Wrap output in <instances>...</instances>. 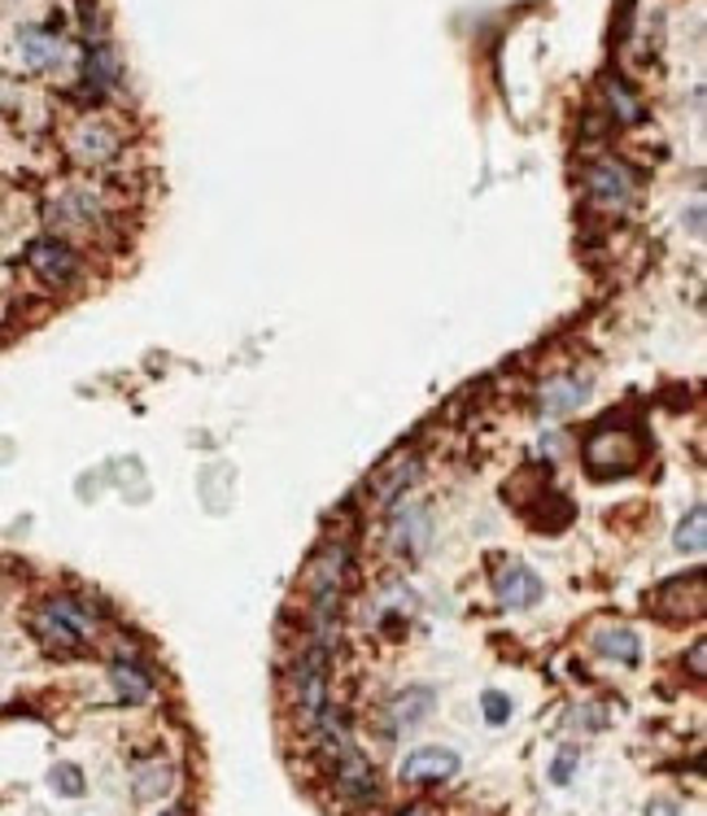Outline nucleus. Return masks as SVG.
Instances as JSON below:
<instances>
[{
  "label": "nucleus",
  "mask_w": 707,
  "mask_h": 816,
  "mask_svg": "<svg viewBox=\"0 0 707 816\" xmlns=\"http://www.w3.org/2000/svg\"><path fill=\"white\" fill-rule=\"evenodd\" d=\"M31 629H35V637H40L53 655H80L84 642H88V634L96 629V621H92V612L80 598L53 594V598H44V603L35 607Z\"/></svg>",
  "instance_id": "f257e3e1"
},
{
  "label": "nucleus",
  "mask_w": 707,
  "mask_h": 816,
  "mask_svg": "<svg viewBox=\"0 0 707 816\" xmlns=\"http://www.w3.org/2000/svg\"><path fill=\"white\" fill-rule=\"evenodd\" d=\"M642 437L633 428H616V424H603L590 433L585 442V467L599 476V480H616L629 476L637 463H642Z\"/></svg>",
  "instance_id": "f03ea898"
},
{
  "label": "nucleus",
  "mask_w": 707,
  "mask_h": 816,
  "mask_svg": "<svg viewBox=\"0 0 707 816\" xmlns=\"http://www.w3.org/2000/svg\"><path fill=\"white\" fill-rule=\"evenodd\" d=\"M354 576V545L350 538H328L319 542L310 568H306V594L310 603H341L346 598V585Z\"/></svg>",
  "instance_id": "7ed1b4c3"
},
{
  "label": "nucleus",
  "mask_w": 707,
  "mask_h": 816,
  "mask_svg": "<svg viewBox=\"0 0 707 816\" xmlns=\"http://www.w3.org/2000/svg\"><path fill=\"white\" fill-rule=\"evenodd\" d=\"M328 773H333V791L354 804V808H367V804H376L380 799V782H376V769H371V760L350 746L346 755H337V760H328Z\"/></svg>",
  "instance_id": "20e7f679"
},
{
  "label": "nucleus",
  "mask_w": 707,
  "mask_h": 816,
  "mask_svg": "<svg viewBox=\"0 0 707 816\" xmlns=\"http://www.w3.org/2000/svg\"><path fill=\"white\" fill-rule=\"evenodd\" d=\"M27 267L40 275L44 284H53V288H66L71 279H80V272H84L80 254H75L66 241H57V236L31 241V245H27Z\"/></svg>",
  "instance_id": "39448f33"
},
{
  "label": "nucleus",
  "mask_w": 707,
  "mask_h": 816,
  "mask_svg": "<svg viewBox=\"0 0 707 816\" xmlns=\"http://www.w3.org/2000/svg\"><path fill=\"white\" fill-rule=\"evenodd\" d=\"M429 533H433L429 511H424L420 502L398 498V502H393V511H389V545H393L398 554H411V559H415V554H424Z\"/></svg>",
  "instance_id": "423d86ee"
},
{
  "label": "nucleus",
  "mask_w": 707,
  "mask_h": 816,
  "mask_svg": "<svg viewBox=\"0 0 707 816\" xmlns=\"http://www.w3.org/2000/svg\"><path fill=\"white\" fill-rule=\"evenodd\" d=\"M585 188H590L594 205L620 210V205H629V197H633V176L620 167L616 158H599V162H590V171H585Z\"/></svg>",
  "instance_id": "0eeeda50"
},
{
  "label": "nucleus",
  "mask_w": 707,
  "mask_h": 816,
  "mask_svg": "<svg viewBox=\"0 0 707 816\" xmlns=\"http://www.w3.org/2000/svg\"><path fill=\"white\" fill-rule=\"evenodd\" d=\"M118 131L109 127V123H101V118H88V123H80L75 131H71V153H75V162H84V167H105V162H114L118 158Z\"/></svg>",
  "instance_id": "6e6552de"
},
{
  "label": "nucleus",
  "mask_w": 707,
  "mask_h": 816,
  "mask_svg": "<svg viewBox=\"0 0 707 816\" xmlns=\"http://www.w3.org/2000/svg\"><path fill=\"white\" fill-rule=\"evenodd\" d=\"M402 782L407 786H433V782H450L458 773V755L445 751V746H420L402 760Z\"/></svg>",
  "instance_id": "1a4fd4ad"
},
{
  "label": "nucleus",
  "mask_w": 707,
  "mask_h": 816,
  "mask_svg": "<svg viewBox=\"0 0 707 816\" xmlns=\"http://www.w3.org/2000/svg\"><path fill=\"white\" fill-rule=\"evenodd\" d=\"M420 476V454H393L371 480H367V494L380 502V507H393L402 494H407V485Z\"/></svg>",
  "instance_id": "9d476101"
},
{
  "label": "nucleus",
  "mask_w": 707,
  "mask_h": 816,
  "mask_svg": "<svg viewBox=\"0 0 707 816\" xmlns=\"http://www.w3.org/2000/svg\"><path fill=\"white\" fill-rule=\"evenodd\" d=\"M494 590H498V603L503 607L525 612V607H532L541 598V576L532 568H525V563H511V568H503V576L494 581Z\"/></svg>",
  "instance_id": "9b49d317"
},
{
  "label": "nucleus",
  "mask_w": 707,
  "mask_h": 816,
  "mask_svg": "<svg viewBox=\"0 0 707 816\" xmlns=\"http://www.w3.org/2000/svg\"><path fill=\"white\" fill-rule=\"evenodd\" d=\"M433 703H437V695H433L429 686H411V690H402V695L389 703V721H393V729L424 725V717L433 712Z\"/></svg>",
  "instance_id": "f8f14e48"
},
{
  "label": "nucleus",
  "mask_w": 707,
  "mask_h": 816,
  "mask_svg": "<svg viewBox=\"0 0 707 816\" xmlns=\"http://www.w3.org/2000/svg\"><path fill=\"white\" fill-rule=\"evenodd\" d=\"M585 393H590V384L581 375H555L541 389V411L546 415H568V411H577L585 402Z\"/></svg>",
  "instance_id": "ddd939ff"
},
{
  "label": "nucleus",
  "mask_w": 707,
  "mask_h": 816,
  "mask_svg": "<svg viewBox=\"0 0 707 816\" xmlns=\"http://www.w3.org/2000/svg\"><path fill=\"white\" fill-rule=\"evenodd\" d=\"M22 62L31 71H49L62 62V40L53 31H40V27H27L22 31Z\"/></svg>",
  "instance_id": "4468645a"
},
{
  "label": "nucleus",
  "mask_w": 707,
  "mask_h": 816,
  "mask_svg": "<svg viewBox=\"0 0 707 816\" xmlns=\"http://www.w3.org/2000/svg\"><path fill=\"white\" fill-rule=\"evenodd\" d=\"M109 681H114V690H118L127 703H149V699H154L149 672H140V668L127 664V659H114V664H109Z\"/></svg>",
  "instance_id": "2eb2a0df"
},
{
  "label": "nucleus",
  "mask_w": 707,
  "mask_h": 816,
  "mask_svg": "<svg viewBox=\"0 0 707 816\" xmlns=\"http://www.w3.org/2000/svg\"><path fill=\"white\" fill-rule=\"evenodd\" d=\"M84 80H88L92 96H105V92L118 84V57H114V49L92 44L88 57H84Z\"/></svg>",
  "instance_id": "dca6fc26"
},
{
  "label": "nucleus",
  "mask_w": 707,
  "mask_h": 816,
  "mask_svg": "<svg viewBox=\"0 0 707 816\" xmlns=\"http://www.w3.org/2000/svg\"><path fill=\"white\" fill-rule=\"evenodd\" d=\"M49 214L57 219V227H92L96 223V197H88V192H66Z\"/></svg>",
  "instance_id": "f3484780"
},
{
  "label": "nucleus",
  "mask_w": 707,
  "mask_h": 816,
  "mask_svg": "<svg viewBox=\"0 0 707 816\" xmlns=\"http://www.w3.org/2000/svg\"><path fill=\"white\" fill-rule=\"evenodd\" d=\"M599 655H608V659H620V664H637V650H642V642L633 629H608V634H599Z\"/></svg>",
  "instance_id": "a211bd4d"
},
{
  "label": "nucleus",
  "mask_w": 707,
  "mask_h": 816,
  "mask_svg": "<svg viewBox=\"0 0 707 816\" xmlns=\"http://www.w3.org/2000/svg\"><path fill=\"white\" fill-rule=\"evenodd\" d=\"M707 545V511L704 507H695L682 524H677V550L682 554H704Z\"/></svg>",
  "instance_id": "6ab92c4d"
},
{
  "label": "nucleus",
  "mask_w": 707,
  "mask_h": 816,
  "mask_svg": "<svg viewBox=\"0 0 707 816\" xmlns=\"http://www.w3.org/2000/svg\"><path fill=\"white\" fill-rule=\"evenodd\" d=\"M608 100H612V114H616L620 123H642V105H637V96L624 88L620 80H608Z\"/></svg>",
  "instance_id": "aec40b11"
},
{
  "label": "nucleus",
  "mask_w": 707,
  "mask_h": 816,
  "mask_svg": "<svg viewBox=\"0 0 707 816\" xmlns=\"http://www.w3.org/2000/svg\"><path fill=\"white\" fill-rule=\"evenodd\" d=\"M49 782H53V791H57V795H71V799H75V795H84V773H80L75 764H57V769L49 773Z\"/></svg>",
  "instance_id": "412c9836"
},
{
  "label": "nucleus",
  "mask_w": 707,
  "mask_h": 816,
  "mask_svg": "<svg viewBox=\"0 0 707 816\" xmlns=\"http://www.w3.org/2000/svg\"><path fill=\"white\" fill-rule=\"evenodd\" d=\"M481 708H485V721H489V725H507V721H511V699L498 695V690H485V695H481Z\"/></svg>",
  "instance_id": "4be33fe9"
},
{
  "label": "nucleus",
  "mask_w": 707,
  "mask_h": 816,
  "mask_svg": "<svg viewBox=\"0 0 707 816\" xmlns=\"http://www.w3.org/2000/svg\"><path fill=\"white\" fill-rule=\"evenodd\" d=\"M167 786H171V769H162V764L154 769V777H140V782H136L140 799H154V795H162Z\"/></svg>",
  "instance_id": "5701e85b"
},
{
  "label": "nucleus",
  "mask_w": 707,
  "mask_h": 816,
  "mask_svg": "<svg viewBox=\"0 0 707 816\" xmlns=\"http://www.w3.org/2000/svg\"><path fill=\"white\" fill-rule=\"evenodd\" d=\"M572 769H577V751H563V755L555 760V769H550V782H559V786H563V782L572 777Z\"/></svg>",
  "instance_id": "b1692460"
},
{
  "label": "nucleus",
  "mask_w": 707,
  "mask_h": 816,
  "mask_svg": "<svg viewBox=\"0 0 707 816\" xmlns=\"http://www.w3.org/2000/svg\"><path fill=\"white\" fill-rule=\"evenodd\" d=\"M704 664H707V646L704 642H695V650H690V668H695V677H704Z\"/></svg>",
  "instance_id": "393cba45"
},
{
  "label": "nucleus",
  "mask_w": 707,
  "mask_h": 816,
  "mask_svg": "<svg viewBox=\"0 0 707 816\" xmlns=\"http://www.w3.org/2000/svg\"><path fill=\"white\" fill-rule=\"evenodd\" d=\"M690 227H695V232H704V205H695V210H690Z\"/></svg>",
  "instance_id": "a878e982"
},
{
  "label": "nucleus",
  "mask_w": 707,
  "mask_h": 816,
  "mask_svg": "<svg viewBox=\"0 0 707 816\" xmlns=\"http://www.w3.org/2000/svg\"><path fill=\"white\" fill-rule=\"evenodd\" d=\"M162 816H188V808H167Z\"/></svg>",
  "instance_id": "bb28decb"
},
{
  "label": "nucleus",
  "mask_w": 707,
  "mask_h": 816,
  "mask_svg": "<svg viewBox=\"0 0 707 816\" xmlns=\"http://www.w3.org/2000/svg\"><path fill=\"white\" fill-rule=\"evenodd\" d=\"M398 816H424L420 808H407V813H398Z\"/></svg>",
  "instance_id": "cd10ccee"
}]
</instances>
